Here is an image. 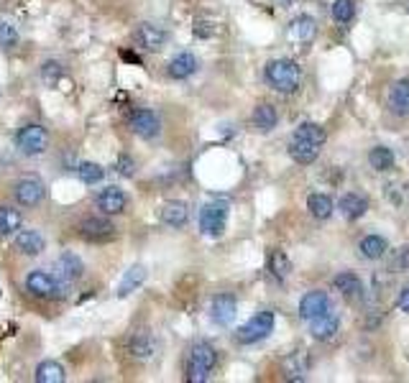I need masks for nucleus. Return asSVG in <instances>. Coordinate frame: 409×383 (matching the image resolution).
I'll return each mask as SVG.
<instances>
[{
  "mask_svg": "<svg viewBox=\"0 0 409 383\" xmlns=\"http://www.w3.org/2000/svg\"><path fill=\"white\" fill-rule=\"evenodd\" d=\"M391 268H397L399 274H407L409 271V245H404L402 250L397 253V258H394V266Z\"/></svg>",
  "mask_w": 409,
  "mask_h": 383,
  "instance_id": "obj_39",
  "label": "nucleus"
},
{
  "mask_svg": "<svg viewBox=\"0 0 409 383\" xmlns=\"http://www.w3.org/2000/svg\"><path fill=\"white\" fill-rule=\"evenodd\" d=\"M236 297L231 294H215L213 302H210V320H213L218 327H228L236 317Z\"/></svg>",
  "mask_w": 409,
  "mask_h": 383,
  "instance_id": "obj_16",
  "label": "nucleus"
},
{
  "mask_svg": "<svg viewBox=\"0 0 409 383\" xmlns=\"http://www.w3.org/2000/svg\"><path fill=\"white\" fill-rule=\"evenodd\" d=\"M397 310H402V312H407V315H409V286H404L402 294L397 297Z\"/></svg>",
  "mask_w": 409,
  "mask_h": 383,
  "instance_id": "obj_41",
  "label": "nucleus"
},
{
  "mask_svg": "<svg viewBox=\"0 0 409 383\" xmlns=\"http://www.w3.org/2000/svg\"><path fill=\"white\" fill-rule=\"evenodd\" d=\"M21 41L19 26L8 19H0V49H16Z\"/></svg>",
  "mask_w": 409,
  "mask_h": 383,
  "instance_id": "obj_34",
  "label": "nucleus"
},
{
  "mask_svg": "<svg viewBox=\"0 0 409 383\" xmlns=\"http://www.w3.org/2000/svg\"><path fill=\"white\" fill-rule=\"evenodd\" d=\"M56 263H59L61 279L74 281V279H80V276L85 274V263H82L74 253H61Z\"/></svg>",
  "mask_w": 409,
  "mask_h": 383,
  "instance_id": "obj_32",
  "label": "nucleus"
},
{
  "mask_svg": "<svg viewBox=\"0 0 409 383\" xmlns=\"http://www.w3.org/2000/svg\"><path fill=\"white\" fill-rule=\"evenodd\" d=\"M328 310H333L328 292L315 289V292H307L305 297L300 299V317L305 320V322H310V320H315V317L325 315Z\"/></svg>",
  "mask_w": 409,
  "mask_h": 383,
  "instance_id": "obj_15",
  "label": "nucleus"
},
{
  "mask_svg": "<svg viewBox=\"0 0 409 383\" xmlns=\"http://www.w3.org/2000/svg\"><path fill=\"white\" fill-rule=\"evenodd\" d=\"M338 210L345 220H360L368 213V200L360 192H345L338 202Z\"/></svg>",
  "mask_w": 409,
  "mask_h": 383,
  "instance_id": "obj_20",
  "label": "nucleus"
},
{
  "mask_svg": "<svg viewBox=\"0 0 409 383\" xmlns=\"http://www.w3.org/2000/svg\"><path fill=\"white\" fill-rule=\"evenodd\" d=\"M315 34H318V24H315V19L312 16H297V19L289 21L287 26V36L292 39V41L297 44H307L315 39Z\"/></svg>",
  "mask_w": 409,
  "mask_h": 383,
  "instance_id": "obj_21",
  "label": "nucleus"
},
{
  "mask_svg": "<svg viewBox=\"0 0 409 383\" xmlns=\"http://www.w3.org/2000/svg\"><path fill=\"white\" fill-rule=\"evenodd\" d=\"M61 74H64V67H61L59 61H46L41 67V77L46 79V82H56Z\"/></svg>",
  "mask_w": 409,
  "mask_h": 383,
  "instance_id": "obj_38",
  "label": "nucleus"
},
{
  "mask_svg": "<svg viewBox=\"0 0 409 383\" xmlns=\"http://www.w3.org/2000/svg\"><path fill=\"white\" fill-rule=\"evenodd\" d=\"M215 365H218V350H215L210 342L200 340L190 347L184 378L190 383H205V381H210V376H213Z\"/></svg>",
  "mask_w": 409,
  "mask_h": 383,
  "instance_id": "obj_3",
  "label": "nucleus"
},
{
  "mask_svg": "<svg viewBox=\"0 0 409 383\" xmlns=\"http://www.w3.org/2000/svg\"><path fill=\"white\" fill-rule=\"evenodd\" d=\"M77 235L90 243H108L118 235V228L108 220V215H90L77 223Z\"/></svg>",
  "mask_w": 409,
  "mask_h": 383,
  "instance_id": "obj_7",
  "label": "nucleus"
},
{
  "mask_svg": "<svg viewBox=\"0 0 409 383\" xmlns=\"http://www.w3.org/2000/svg\"><path fill=\"white\" fill-rule=\"evenodd\" d=\"M13 200L21 207H39L46 200V184L36 177H21L13 184Z\"/></svg>",
  "mask_w": 409,
  "mask_h": 383,
  "instance_id": "obj_9",
  "label": "nucleus"
},
{
  "mask_svg": "<svg viewBox=\"0 0 409 383\" xmlns=\"http://www.w3.org/2000/svg\"><path fill=\"white\" fill-rule=\"evenodd\" d=\"M228 215H231V205L228 200H210L202 205L200 210V230L208 238H220L226 230Z\"/></svg>",
  "mask_w": 409,
  "mask_h": 383,
  "instance_id": "obj_5",
  "label": "nucleus"
},
{
  "mask_svg": "<svg viewBox=\"0 0 409 383\" xmlns=\"http://www.w3.org/2000/svg\"><path fill=\"white\" fill-rule=\"evenodd\" d=\"M307 210H310L312 218L328 220L330 215H333V200H330L328 195H320V192H315V195L307 197Z\"/></svg>",
  "mask_w": 409,
  "mask_h": 383,
  "instance_id": "obj_33",
  "label": "nucleus"
},
{
  "mask_svg": "<svg viewBox=\"0 0 409 383\" xmlns=\"http://www.w3.org/2000/svg\"><path fill=\"white\" fill-rule=\"evenodd\" d=\"M307 327H310V335L318 342H330L338 335V330H340V317L335 315V310H328L325 315L310 320Z\"/></svg>",
  "mask_w": 409,
  "mask_h": 383,
  "instance_id": "obj_14",
  "label": "nucleus"
},
{
  "mask_svg": "<svg viewBox=\"0 0 409 383\" xmlns=\"http://www.w3.org/2000/svg\"><path fill=\"white\" fill-rule=\"evenodd\" d=\"M16 148L24 156H41L49 148V131L41 123H26L16 133Z\"/></svg>",
  "mask_w": 409,
  "mask_h": 383,
  "instance_id": "obj_6",
  "label": "nucleus"
},
{
  "mask_svg": "<svg viewBox=\"0 0 409 383\" xmlns=\"http://www.w3.org/2000/svg\"><path fill=\"white\" fill-rule=\"evenodd\" d=\"M353 13H355L353 0H335V3H333V19H335L338 24H350V21H353Z\"/></svg>",
  "mask_w": 409,
  "mask_h": 383,
  "instance_id": "obj_36",
  "label": "nucleus"
},
{
  "mask_svg": "<svg viewBox=\"0 0 409 383\" xmlns=\"http://www.w3.org/2000/svg\"><path fill=\"white\" fill-rule=\"evenodd\" d=\"M146 281V268L143 266H131L126 274H123V279H121V284H118V297L121 299H126V297H131V294L138 289L141 284Z\"/></svg>",
  "mask_w": 409,
  "mask_h": 383,
  "instance_id": "obj_28",
  "label": "nucleus"
},
{
  "mask_svg": "<svg viewBox=\"0 0 409 383\" xmlns=\"http://www.w3.org/2000/svg\"><path fill=\"white\" fill-rule=\"evenodd\" d=\"M197 67H200V61H197V56L192 54V51H179V54L166 64V74H169L171 79H187L197 72Z\"/></svg>",
  "mask_w": 409,
  "mask_h": 383,
  "instance_id": "obj_19",
  "label": "nucleus"
},
{
  "mask_svg": "<svg viewBox=\"0 0 409 383\" xmlns=\"http://www.w3.org/2000/svg\"><path fill=\"white\" fill-rule=\"evenodd\" d=\"M21 225H24V218H21L19 210L0 205V238L16 235L21 230Z\"/></svg>",
  "mask_w": 409,
  "mask_h": 383,
  "instance_id": "obj_30",
  "label": "nucleus"
},
{
  "mask_svg": "<svg viewBox=\"0 0 409 383\" xmlns=\"http://www.w3.org/2000/svg\"><path fill=\"white\" fill-rule=\"evenodd\" d=\"M133 46L141 51H159L166 44V31L156 24H138L133 31Z\"/></svg>",
  "mask_w": 409,
  "mask_h": 383,
  "instance_id": "obj_11",
  "label": "nucleus"
},
{
  "mask_svg": "<svg viewBox=\"0 0 409 383\" xmlns=\"http://www.w3.org/2000/svg\"><path fill=\"white\" fill-rule=\"evenodd\" d=\"M190 218V207L182 200H169L161 205V223L169 228H184Z\"/></svg>",
  "mask_w": 409,
  "mask_h": 383,
  "instance_id": "obj_22",
  "label": "nucleus"
},
{
  "mask_svg": "<svg viewBox=\"0 0 409 383\" xmlns=\"http://www.w3.org/2000/svg\"><path fill=\"white\" fill-rule=\"evenodd\" d=\"M251 123H253V128H256V131H261V133H269V131H274V128H276V123H279V113H276V108L271 103H261L256 110H253Z\"/></svg>",
  "mask_w": 409,
  "mask_h": 383,
  "instance_id": "obj_26",
  "label": "nucleus"
},
{
  "mask_svg": "<svg viewBox=\"0 0 409 383\" xmlns=\"http://www.w3.org/2000/svg\"><path fill=\"white\" fill-rule=\"evenodd\" d=\"M358 250L366 261H379V258L386 255V250H389V240H386L384 235H366V238H360Z\"/></svg>",
  "mask_w": 409,
  "mask_h": 383,
  "instance_id": "obj_27",
  "label": "nucleus"
},
{
  "mask_svg": "<svg viewBox=\"0 0 409 383\" xmlns=\"http://www.w3.org/2000/svg\"><path fill=\"white\" fill-rule=\"evenodd\" d=\"M271 330H274V312L263 310L251 317L248 322L236 332V340H238L241 345H253V342H261L263 337H269Z\"/></svg>",
  "mask_w": 409,
  "mask_h": 383,
  "instance_id": "obj_8",
  "label": "nucleus"
},
{
  "mask_svg": "<svg viewBox=\"0 0 409 383\" xmlns=\"http://www.w3.org/2000/svg\"><path fill=\"white\" fill-rule=\"evenodd\" d=\"M281 373L287 381H307V373H310V355L305 350H294L289 358H284L281 363Z\"/></svg>",
  "mask_w": 409,
  "mask_h": 383,
  "instance_id": "obj_18",
  "label": "nucleus"
},
{
  "mask_svg": "<svg viewBox=\"0 0 409 383\" xmlns=\"http://www.w3.org/2000/svg\"><path fill=\"white\" fill-rule=\"evenodd\" d=\"M67 281V279H64ZM64 281H59L54 274H49V271H41V268H34V271H29L26 274V292L31 294V297L36 299H44V302H51V299H61L64 294H67V284Z\"/></svg>",
  "mask_w": 409,
  "mask_h": 383,
  "instance_id": "obj_4",
  "label": "nucleus"
},
{
  "mask_svg": "<svg viewBox=\"0 0 409 383\" xmlns=\"http://www.w3.org/2000/svg\"><path fill=\"white\" fill-rule=\"evenodd\" d=\"M263 79L279 95H292L302 85V69L292 59H271L263 69Z\"/></svg>",
  "mask_w": 409,
  "mask_h": 383,
  "instance_id": "obj_2",
  "label": "nucleus"
},
{
  "mask_svg": "<svg viewBox=\"0 0 409 383\" xmlns=\"http://www.w3.org/2000/svg\"><path fill=\"white\" fill-rule=\"evenodd\" d=\"M333 286H335L345 299H350V302L363 299V284H360V279L353 274V271H343V274H338L335 279H333Z\"/></svg>",
  "mask_w": 409,
  "mask_h": 383,
  "instance_id": "obj_23",
  "label": "nucleus"
},
{
  "mask_svg": "<svg viewBox=\"0 0 409 383\" xmlns=\"http://www.w3.org/2000/svg\"><path fill=\"white\" fill-rule=\"evenodd\" d=\"M116 169H118V174H121V177H133V174H136V161L128 156V153H121V156H118Z\"/></svg>",
  "mask_w": 409,
  "mask_h": 383,
  "instance_id": "obj_37",
  "label": "nucleus"
},
{
  "mask_svg": "<svg viewBox=\"0 0 409 383\" xmlns=\"http://www.w3.org/2000/svg\"><path fill=\"white\" fill-rule=\"evenodd\" d=\"M39 383H61L67 381V371L64 365L56 363V360H44V363L36 365V373H34Z\"/></svg>",
  "mask_w": 409,
  "mask_h": 383,
  "instance_id": "obj_29",
  "label": "nucleus"
},
{
  "mask_svg": "<svg viewBox=\"0 0 409 383\" xmlns=\"http://www.w3.org/2000/svg\"><path fill=\"white\" fill-rule=\"evenodd\" d=\"M215 34L213 24H208V21H197L195 24V36L197 39H210Z\"/></svg>",
  "mask_w": 409,
  "mask_h": 383,
  "instance_id": "obj_40",
  "label": "nucleus"
},
{
  "mask_svg": "<svg viewBox=\"0 0 409 383\" xmlns=\"http://www.w3.org/2000/svg\"><path fill=\"white\" fill-rule=\"evenodd\" d=\"M159 350V342H156V335L148 327H141L136 332H131L128 337V353L136 360H151Z\"/></svg>",
  "mask_w": 409,
  "mask_h": 383,
  "instance_id": "obj_12",
  "label": "nucleus"
},
{
  "mask_svg": "<svg viewBox=\"0 0 409 383\" xmlns=\"http://www.w3.org/2000/svg\"><path fill=\"white\" fill-rule=\"evenodd\" d=\"M325 138H328V136H325L323 126L310 123V121L300 123L297 131H294L292 141H289V156L302 166L315 164L320 151H323V146H325Z\"/></svg>",
  "mask_w": 409,
  "mask_h": 383,
  "instance_id": "obj_1",
  "label": "nucleus"
},
{
  "mask_svg": "<svg viewBox=\"0 0 409 383\" xmlns=\"http://www.w3.org/2000/svg\"><path fill=\"white\" fill-rule=\"evenodd\" d=\"M368 164H371L373 171H391L394 169V164H397V156H394V151L386 146H373L371 151H368Z\"/></svg>",
  "mask_w": 409,
  "mask_h": 383,
  "instance_id": "obj_31",
  "label": "nucleus"
},
{
  "mask_svg": "<svg viewBox=\"0 0 409 383\" xmlns=\"http://www.w3.org/2000/svg\"><path fill=\"white\" fill-rule=\"evenodd\" d=\"M389 108L397 116H409V79H397L389 87Z\"/></svg>",
  "mask_w": 409,
  "mask_h": 383,
  "instance_id": "obj_25",
  "label": "nucleus"
},
{
  "mask_svg": "<svg viewBox=\"0 0 409 383\" xmlns=\"http://www.w3.org/2000/svg\"><path fill=\"white\" fill-rule=\"evenodd\" d=\"M77 177H80L85 184H98V182H103L105 169L100 164H95V161H82V164L77 166Z\"/></svg>",
  "mask_w": 409,
  "mask_h": 383,
  "instance_id": "obj_35",
  "label": "nucleus"
},
{
  "mask_svg": "<svg viewBox=\"0 0 409 383\" xmlns=\"http://www.w3.org/2000/svg\"><path fill=\"white\" fill-rule=\"evenodd\" d=\"M13 248L24 255H41L46 250V238L39 230H19L13 238Z\"/></svg>",
  "mask_w": 409,
  "mask_h": 383,
  "instance_id": "obj_17",
  "label": "nucleus"
},
{
  "mask_svg": "<svg viewBox=\"0 0 409 383\" xmlns=\"http://www.w3.org/2000/svg\"><path fill=\"white\" fill-rule=\"evenodd\" d=\"M95 207L103 215H108V218L110 215H121L128 207V195L121 187H105L95 195Z\"/></svg>",
  "mask_w": 409,
  "mask_h": 383,
  "instance_id": "obj_13",
  "label": "nucleus"
},
{
  "mask_svg": "<svg viewBox=\"0 0 409 383\" xmlns=\"http://www.w3.org/2000/svg\"><path fill=\"white\" fill-rule=\"evenodd\" d=\"M128 126L138 138L151 141L161 133V118L148 108H138L128 116Z\"/></svg>",
  "mask_w": 409,
  "mask_h": 383,
  "instance_id": "obj_10",
  "label": "nucleus"
},
{
  "mask_svg": "<svg viewBox=\"0 0 409 383\" xmlns=\"http://www.w3.org/2000/svg\"><path fill=\"white\" fill-rule=\"evenodd\" d=\"M266 268H269V276L274 281H279V284H284L287 281V276L292 274V261L287 258V253L281 248H271L269 250V263H266Z\"/></svg>",
  "mask_w": 409,
  "mask_h": 383,
  "instance_id": "obj_24",
  "label": "nucleus"
}]
</instances>
